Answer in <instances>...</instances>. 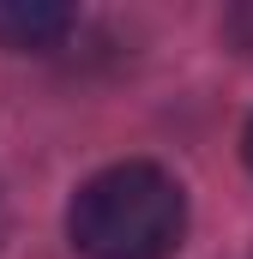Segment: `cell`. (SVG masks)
Masks as SVG:
<instances>
[{
    "label": "cell",
    "instance_id": "obj_3",
    "mask_svg": "<svg viewBox=\"0 0 253 259\" xmlns=\"http://www.w3.org/2000/svg\"><path fill=\"white\" fill-rule=\"evenodd\" d=\"M223 36H229V42L253 61V0H241V6H229V12H223Z\"/></svg>",
    "mask_w": 253,
    "mask_h": 259
},
{
    "label": "cell",
    "instance_id": "obj_2",
    "mask_svg": "<svg viewBox=\"0 0 253 259\" xmlns=\"http://www.w3.org/2000/svg\"><path fill=\"white\" fill-rule=\"evenodd\" d=\"M78 30V12L55 0H0V49H24V55H49Z\"/></svg>",
    "mask_w": 253,
    "mask_h": 259
},
{
    "label": "cell",
    "instance_id": "obj_4",
    "mask_svg": "<svg viewBox=\"0 0 253 259\" xmlns=\"http://www.w3.org/2000/svg\"><path fill=\"white\" fill-rule=\"evenodd\" d=\"M241 151H247V169H253V121H247V139H241Z\"/></svg>",
    "mask_w": 253,
    "mask_h": 259
},
{
    "label": "cell",
    "instance_id": "obj_1",
    "mask_svg": "<svg viewBox=\"0 0 253 259\" xmlns=\"http://www.w3.org/2000/svg\"><path fill=\"white\" fill-rule=\"evenodd\" d=\"M66 235L85 259H175L187 241V193L157 163H109L72 193Z\"/></svg>",
    "mask_w": 253,
    "mask_h": 259
}]
</instances>
